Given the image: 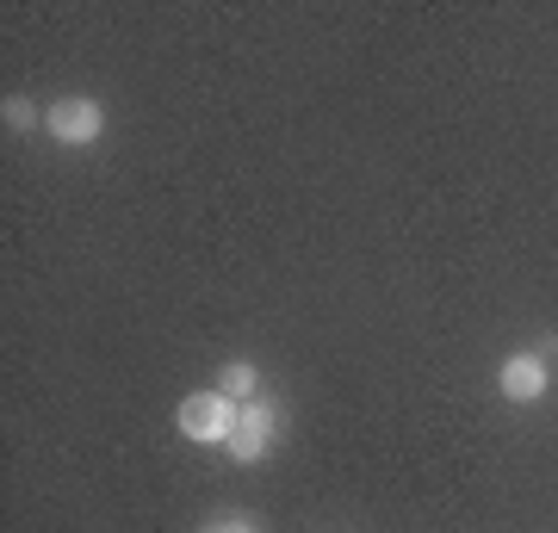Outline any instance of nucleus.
I'll return each mask as SVG.
<instances>
[{
	"label": "nucleus",
	"mask_w": 558,
	"mask_h": 533,
	"mask_svg": "<svg viewBox=\"0 0 558 533\" xmlns=\"http://www.w3.org/2000/svg\"><path fill=\"white\" fill-rule=\"evenodd\" d=\"M236 397H223L218 385L211 391H193L186 403H180V435L199 440V447H223L230 440V428H236Z\"/></svg>",
	"instance_id": "1"
},
{
	"label": "nucleus",
	"mask_w": 558,
	"mask_h": 533,
	"mask_svg": "<svg viewBox=\"0 0 558 533\" xmlns=\"http://www.w3.org/2000/svg\"><path fill=\"white\" fill-rule=\"evenodd\" d=\"M44 124H50V137L69 143V149H81V143H94L106 131V106L87 94H62L50 112H44Z\"/></svg>",
	"instance_id": "2"
},
{
	"label": "nucleus",
	"mask_w": 558,
	"mask_h": 533,
	"mask_svg": "<svg viewBox=\"0 0 558 533\" xmlns=\"http://www.w3.org/2000/svg\"><path fill=\"white\" fill-rule=\"evenodd\" d=\"M274 428H279V415L255 397V403L236 410V428H230V440H223V453L236 459V465H255V459L274 453Z\"/></svg>",
	"instance_id": "3"
},
{
	"label": "nucleus",
	"mask_w": 558,
	"mask_h": 533,
	"mask_svg": "<svg viewBox=\"0 0 558 533\" xmlns=\"http://www.w3.org/2000/svg\"><path fill=\"white\" fill-rule=\"evenodd\" d=\"M546 385H553V373H546V348H539V354H509L497 366V391L509 397V403H534V397H546Z\"/></svg>",
	"instance_id": "4"
},
{
	"label": "nucleus",
	"mask_w": 558,
	"mask_h": 533,
	"mask_svg": "<svg viewBox=\"0 0 558 533\" xmlns=\"http://www.w3.org/2000/svg\"><path fill=\"white\" fill-rule=\"evenodd\" d=\"M255 385H260V373L248 366V360H230V366L218 373V391L236 397V403H255Z\"/></svg>",
	"instance_id": "5"
},
{
	"label": "nucleus",
	"mask_w": 558,
	"mask_h": 533,
	"mask_svg": "<svg viewBox=\"0 0 558 533\" xmlns=\"http://www.w3.org/2000/svg\"><path fill=\"white\" fill-rule=\"evenodd\" d=\"M7 124H13V131H32V124H38V112H32L25 99H7Z\"/></svg>",
	"instance_id": "6"
},
{
	"label": "nucleus",
	"mask_w": 558,
	"mask_h": 533,
	"mask_svg": "<svg viewBox=\"0 0 558 533\" xmlns=\"http://www.w3.org/2000/svg\"><path fill=\"white\" fill-rule=\"evenodd\" d=\"M199 533H260L255 521H211V528H199Z\"/></svg>",
	"instance_id": "7"
}]
</instances>
